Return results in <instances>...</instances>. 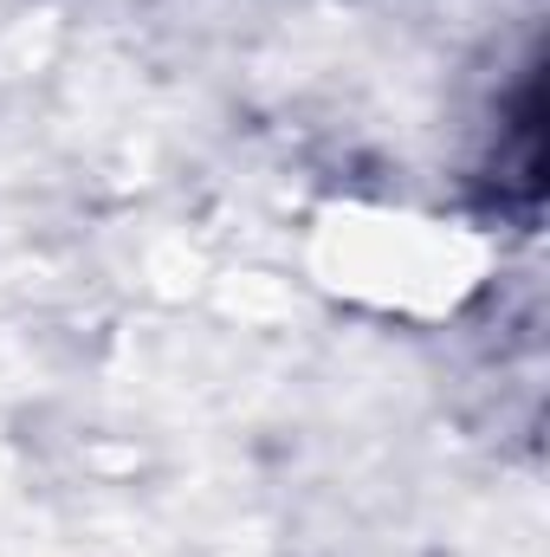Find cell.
I'll return each instance as SVG.
<instances>
[{
	"mask_svg": "<svg viewBox=\"0 0 550 557\" xmlns=\"http://www.w3.org/2000/svg\"><path fill=\"white\" fill-rule=\"evenodd\" d=\"M545 104H538V65L518 78V98H512V117L499 124L492 143V162H486V208L499 221H518L532 227L538 221V201H545V131H538Z\"/></svg>",
	"mask_w": 550,
	"mask_h": 557,
	"instance_id": "obj_1",
	"label": "cell"
}]
</instances>
